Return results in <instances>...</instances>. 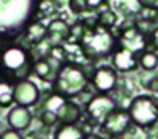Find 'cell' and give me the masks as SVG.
I'll return each mask as SVG.
<instances>
[{"label": "cell", "instance_id": "33", "mask_svg": "<svg viewBox=\"0 0 158 139\" xmlns=\"http://www.w3.org/2000/svg\"><path fill=\"white\" fill-rule=\"evenodd\" d=\"M150 44H151L153 47H156V49H158V26L155 27V31L150 34Z\"/></svg>", "mask_w": 158, "mask_h": 139}, {"label": "cell", "instance_id": "16", "mask_svg": "<svg viewBox=\"0 0 158 139\" xmlns=\"http://www.w3.org/2000/svg\"><path fill=\"white\" fill-rule=\"evenodd\" d=\"M53 139H87V136L78 124H60Z\"/></svg>", "mask_w": 158, "mask_h": 139}, {"label": "cell", "instance_id": "28", "mask_svg": "<svg viewBox=\"0 0 158 139\" xmlns=\"http://www.w3.org/2000/svg\"><path fill=\"white\" fill-rule=\"evenodd\" d=\"M68 7L73 14L80 15L83 12H89V7H87V2L85 0H68Z\"/></svg>", "mask_w": 158, "mask_h": 139}, {"label": "cell", "instance_id": "24", "mask_svg": "<svg viewBox=\"0 0 158 139\" xmlns=\"http://www.w3.org/2000/svg\"><path fill=\"white\" fill-rule=\"evenodd\" d=\"M53 12H56L55 0H38L34 19H39V17L43 19V17H46V15H51Z\"/></svg>", "mask_w": 158, "mask_h": 139}, {"label": "cell", "instance_id": "30", "mask_svg": "<svg viewBox=\"0 0 158 139\" xmlns=\"http://www.w3.org/2000/svg\"><path fill=\"white\" fill-rule=\"evenodd\" d=\"M80 20H82V24L87 27V29H90V27H95L97 24H99V22H97V14H92V15L82 17Z\"/></svg>", "mask_w": 158, "mask_h": 139}, {"label": "cell", "instance_id": "4", "mask_svg": "<svg viewBox=\"0 0 158 139\" xmlns=\"http://www.w3.org/2000/svg\"><path fill=\"white\" fill-rule=\"evenodd\" d=\"M87 87H89V78L82 71L80 64L68 59L56 68L55 80H53V92L66 98H75Z\"/></svg>", "mask_w": 158, "mask_h": 139}, {"label": "cell", "instance_id": "20", "mask_svg": "<svg viewBox=\"0 0 158 139\" xmlns=\"http://www.w3.org/2000/svg\"><path fill=\"white\" fill-rule=\"evenodd\" d=\"M117 20H119V17H117L116 10L109 9V7L100 10V12L97 14V22H99V26H104V27H107V29H114Z\"/></svg>", "mask_w": 158, "mask_h": 139}, {"label": "cell", "instance_id": "5", "mask_svg": "<svg viewBox=\"0 0 158 139\" xmlns=\"http://www.w3.org/2000/svg\"><path fill=\"white\" fill-rule=\"evenodd\" d=\"M129 117L133 125L151 129L158 124V102L151 95H136L129 102Z\"/></svg>", "mask_w": 158, "mask_h": 139}, {"label": "cell", "instance_id": "37", "mask_svg": "<svg viewBox=\"0 0 158 139\" xmlns=\"http://www.w3.org/2000/svg\"><path fill=\"white\" fill-rule=\"evenodd\" d=\"M0 76H2V70H0Z\"/></svg>", "mask_w": 158, "mask_h": 139}, {"label": "cell", "instance_id": "19", "mask_svg": "<svg viewBox=\"0 0 158 139\" xmlns=\"http://www.w3.org/2000/svg\"><path fill=\"white\" fill-rule=\"evenodd\" d=\"M14 104V81L0 76V108L12 107Z\"/></svg>", "mask_w": 158, "mask_h": 139}, {"label": "cell", "instance_id": "18", "mask_svg": "<svg viewBox=\"0 0 158 139\" xmlns=\"http://www.w3.org/2000/svg\"><path fill=\"white\" fill-rule=\"evenodd\" d=\"M138 64H139V68L143 71H146V73H153V71H156V68H158L156 53H155L151 47H146L143 53L138 54Z\"/></svg>", "mask_w": 158, "mask_h": 139}, {"label": "cell", "instance_id": "3", "mask_svg": "<svg viewBox=\"0 0 158 139\" xmlns=\"http://www.w3.org/2000/svg\"><path fill=\"white\" fill-rule=\"evenodd\" d=\"M117 46V36L112 32V29H107L104 26L97 24L95 27L85 29L82 39L78 43V47L82 51V56L85 59H102L112 54V51Z\"/></svg>", "mask_w": 158, "mask_h": 139}, {"label": "cell", "instance_id": "8", "mask_svg": "<svg viewBox=\"0 0 158 139\" xmlns=\"http://www.w3.org/2000/svg\"><path fill=\"white\" fill-rule=\"evenodd\" d=\"M150 44V39H148L146 34H143L136 26H124L123 29L119 31V36H117V46L124 47V49H129L131 53L139 54L143 53L144 49Z\"/></svg>", "mask_w": 158, "mask_h": 139}, {"label": "cell", "instance_id": "1", "mask_svg": "<svg viewBox=\"0 0 158 139\" xmlns=\"http://www.w3.org/2000/svg\"><path fill=\"white\" fill-rule=\"evenodd\" d=\"M38 0H0V34L17 36L36 15Z\"/></svg>", "mask_w": 158, "mask_h": 139}, {"label": "cell", "instance_id": "23", "mask_svg": "<svg viewBox=\"0 0 158 139\" xmlns=\"http://www.w3.org/2000/svg\"><path fill=\"white\" fill-rule=\"evenodd\" d=\"M87 27L82 24V20H77L70 26V32H68V37H66V43L65 44H70V46H78L80 39H82L83 32H85Z\"/></svg>", "mask_w": 158, "mask_h": 139}, {"label": "cell", "instance_id": "31", "mask_svg": "<svg viewBox=\"0 0 158 139\" xmlns=\"http://www.w3.org/2000/svg\"><path fill=\"white\" fill-rule=\"evenodd\" d=\"M85 2H87V7H89V12H90V10H99L100 7H104L107 0H85Z\"/></svg>", "mask_w": 158, "mask_h": 139}, {"label": "cell", "instance_id": "17", "mask_svg": "<svg viewBox=\"0 0 158 139\" xmlns=\"http://www.w3.org/2000/svg\"><path fill=\"white\" fill-rule=\"evenodd\" d=\"M56 73V70L53 68V63L48 58H36L32 63V75L39 78V80H49L53 75Z\"/></svg>", "mask_w": 158, "mask_h": 139}, {"label": "cell", "instance_id": "7", "mask_svg": "<svg viewBox=\"0 0 158 139\" xmlns=\"http://www.w3.org/2000/svg\"><path fill=\"white\" fill-rule=\"evenodd\" d=\"M117 108V102L109 93H95L92 100L85 105V115L94 125H100L104 119Z\"/></svg>", "mask_w": 158, "mask_h": 139}, {"label": "cell", "instance_id": "36", "mask_svg": "<svg viewBox=\"0 0 158 139\" xmlns=\"http://www.w3.org/2000/svg\"><path fill=\"white\" fill-rule=\"evenodd\" d=\"M87 139H102V137H99V136H94V134H92V136H89Z\"/></svg>", "mask_w": 158, "mask_h": 139}, {"label": "cell", "instance_id": "32", "mask_svg": "<svg viewBox=\"0 0 158 139\" xmlns=\"http://www.w3.org/2000/svg\"><path fill=\"white\" fill-rule=\"evenodd\" d=\"M146 90H150L151 93H158V76H151L150 78Z\"/></svg>", "mask_w": 158, "mask_h": 139}, {"label": "cell", "instance_id": "39", "mask_svg": "<svg viewBox=\"0 0 158 139\" xmlns=\"http://www.w3.org/2000/svg\"><path fill=\"white\" fill-rule=\"evenodd\" d=\"M156 139H158V136H156Z\"/></svg>", "mask_w": 158, "mask_h": 139}, {"label": "cell", "instance_id": "38", "mask_svg": "<svg viewBox=\"0 0 158 139\" xmlns=\"http://www.w3.org/2000/svg\"><path fill=\"white\" fill-rule=\"evenodd\" d=\"M39 139H43V137H39Z\"/></svg>", "mask_w": 158, "mask_h": 139}, {"label": "cell", "instance_id": "25", "mask_svg": "<svg viewBox=\"0 0 158 139\" xmlns=\"http://www.w3.org/2000/svg\"><path fill=\"white\" fill-rule=\"evenodd\" d=\"M39 122H41V125H44V127H55L56 124H60L56 114L53 110H48V108H43L41 110V114H39Z\"/></svg>", "mask_w": 158, "mask_h": 139}, {"label": "cell", "instance_id": "2", "mask_svg": "<svg viewBox=\"0 0 158 139\" xmlns=\"http://www.w3.org/2000/svg\"><path fill=\"white\" fill-rule=\"evenodd\" d=\"M32 58L31 51L26 49L21 44H7L0 49V70L2 76L10 81L27 80L32 75Z\"/></svg>", "mask_w": 158, "mask_h": 139}, {"label": "cell", "instance_id": "10", "mask_svg": "<svg viewBox=\"0 0 158 139\" xmlns=\"http://www.w3.org/2000/svg\"><path fill=\"white\" fill-rule=\"evenodd\" d=\"M41 98L39 87L32 80H21L14 83V104L21 107H32Z\"/></svg>", "mask_w": 158, "mask_h": 139}, {"label": "cell", "instance_id": "21", "mask_svg": "<svg viewBox=\"0 0 158 139\" xmlns=\"http://www.w3.org/2000/svg\"><path fill=\"white\" fill-rule=\"evenodd\" d=\"M48 59L51 61L53 64H63L65 61L70 59V53L68 49L65 47V44H60V46H51L49 49V54H48Z\"/></svg>", "mask_w": 158, "mask_h": 139}, {"label": "cell", "instance_id": "9", "mask_svg": "<svg viewBox=\"0 0 158 139\" xmlns=\"http://www.w3.org/2000/svg\"><path fill=\"white\" fill-rule=\"evenodd\" d=\"M117 83H119L117 71L109 64L97 66L95 73L89 80V85L95 90V93H110L117 88Z\"/></svg>", "mask_w": 158, "mask_h": 139}, {"label": "cell", "instance_id": "14", "mask_svg": "<svg viewBox=\"0 0 158 139\" xmlns=\"http://www.w3.org/2000/svg\"><path fill=\"white\" fill-rule=\"evenodd\" d=\"M55 114L58 117L60 124H78L82 115H83V110L72 98H65V102L56 108Z\"/></svg>", "mask_w": 158, "mask_h": 139}, {"label": "cell", "instance_id": "13", "mask_svg": "<svg viewBox=\"0 0 158 139\" xmlns=\"http://www.w3.org/2000/svg\"><path fill=\"white\" fill-rule=\"evenodd\" d=\"M46 27H48L46 39L51 43V46H60V44L66 43V37H68V32H70V24L66 22L63 17H55V19H51Z\"/></svg>", "mask_w": 158, "mask_h": 139}, {"label": "cell", "instance_id": "34", "mask_svg": "<svg viewBox=\"0 0 158 139\" xmlns=\"http://www.w3.org/2000/svg\"><path fill=\"white\" fill-rule=\"evenodd\" d=\"M22 139H39L38 132H27L26 136H22Z\"/></svg>", "mask_w": 158, "mask_h": 139}, {"label": "cell", "instance_id": "12", "mask_svg": "<svg viewBox=\"0 0 158 139\" xmlns=\"http://www.w3.org/2000/svg\"><path fill=\"white\" fill-rule=\"evenodd\" d=\"M32 124V114L29 110V107H21V105H15L9 110L7 114V125L14 131H27Z\"/></svg>", "mask_w": 158, "mask_h": 139}, {"label": "cell", "instance_id": "35", "mask_svg": "<svg viewBox=\"0 0 158 139\" xmlns=\"http://www.w3.org/2000/svg\"><path fill=\"white\" fill-rule=\"evenodd\" d=\"M143 3H151V5H156L158 0H143Z\"/></svg>", "mask_w": 158, "mask_h": 139}, {"label": "cell", "instance_id": "15", "mask_svg": "<svg viewBox=\"0 0 158 139\" xmlns=\"http://www.w3.org/2000/svg\"><path fill=\"white\" fill-rule=\"evenodd\" d=\"M21 34L26 37V41H27L31 46H34L36 43H39V41L46 39L48 27H46L39 19H32V20H29V22L24 26V29H22Z\"/></svg>", "mask_w": 158, "mask_h": 139}, {"label": "cell", "instance_id": "22", "mask_svg": "<svg viewBox=\"0 0 158 139\" xmlns=\"http://www.w3.org/2000/svg\"><path fill=\"white\" fill-rule=\"evenodd\" d=\"M139 20H148V22H158V7L151 3H141V7L136 12Z\"/></svg>", "mask_w": 158, "mask_h": 139}, {"label": "cell", "instance_id": "11", "mask_svg": "<svg viewBox=\"0 0 158 139\" xmlns=\"http://www.w3.org/2000/svg\"><path fill=\"white\" fill-rule=\"evenodd\" d=\"M110 66L117 73H131L136 68H139V64H138V54L131 53L129 49H124L121 46H116V49L110 54Z\"/></svg>", "mask_w": 158, "mask_h": 139}, {"label": "cell", "instance_id": "6", "mask_svg": "<svg viewBox=\"0 0 158 139\" xmlns=\"http://www.w3.org/2000/svg\"><path fill=\"white\" fill-rule=\"evenodd\" d=\"M131 125H133V122H131L127 108L117 107L116 110H112L106 119H104V122L99 127L109 139H116V137H123V136L131 129Z\"/></svg>", "mask_w": 158, "mask_h": 139}, {"label": "cell", "instance_id": "27", "mask_svg": "<svg viewBox=\"0 0 158 139\" xmlns=\"http://www.w3.org/2000/svg\"><path fill=\"white\" fill-rule=\"evenodd\" d=\"M32 49H34V53L39 54L38 58H48L49 49H51V43H49L48 39H43V41H39V43H36L34 46H32Z\"/></svg>", "mask_w": 158, "mask_h": 139}, {"label": "cell", "instance_id": "26", "mask_svg": "<svg viewBox=\"0 0 158 139\" xmlns=\"http://www.w3.org/2000/svg\"><path fill=\"white\" fill-rule=\"evenodd\" d=\"M94 95H95V90H94V88L90 90V88L87 87V88H83V90L80 92L78 95H77V97H75V100H77V104H78L80 107H85V105L89 104L90 100H92V97H94Z\"/></svg>", "mask_w": 158, "mask_h": 139}, {"label": "cell", "instance_id": "29", "mask_svg": "<svg viewBox=\"0 0 158 139\" xmlns=\"http://www.w3.org/2000/svg\"><path fill=\"white\" fill-rule=\"evenodd\" d=\"M0 139H22V134L19 131H14V129H5L4 132H0Z\"/></svg>", "mask_w": 158, "mask_h": 139}]
</instances>
